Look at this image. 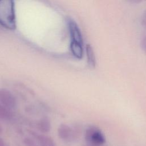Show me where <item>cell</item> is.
Segmentation results:
<instances>
[{
  "label": "cell",
  "mask_w": 146,
  "mask_h": 146,
  "mask_svg": "<svg viewBox=\"0 0 146 146\" xmlns=\"http://www.w3.org/2000/svg\"><path fill=\"white\" fill-rule=\"evenodd\" d=\"M86 53L88 65L92 68H95L96 63L95 55L92 47L89 44L86 46Z\"/></svg>",
  "instance_id": "9c48e42d"
},
{
  "label": "cell",
  "mask_w": 146,
  "mask_h": 146,
  "mask_svg": "<svg viewBox=\"0 0 146 146\" xmlns=\"http://www.w3.org/2000/svg\"><path fill=\"white\" fill-rule=\"evenodd\" d=\"M70 50L72 54L75 58L79 59L83 58L84 54L83 44L76 42L71 41L70 44Z\"/></svg>",
  "instance_id": "52a82bcc"
},
{
  "label": "cell",
  "mask_w": 146,
  "mask_h": 146,
  "mask_svg": "<svg viewBox=\"0 0 146 146\" xmlns=\"http://www.w3.org/2000/svg\"><path fill=\"white\" fill-rule=\"evenodd\" d=\"M0 25L9 30L16 27L14 0H0Z\"/></svg>",
  "instance_id": "6da1fadb"
},
{
  "label": "cell",
  "mask_w": 146,
  "mask_h": 146,
  "mask_svg": "<svg viewBox=\"0 0 146 146\" xmlns=\"http://www.w3.org/2000/svg\"><path fill=\"white\" fill-rule=\"evenodd\" d=\"M2 128L1 126L0 125V133L2 132Z\"/></svg>",
  "instance_id": "2e32d148"
},
{
  "label": "cell",
  "mask_w": 146,
  "mask_h": 146,
  "mask_svg": "<svg viewBox=\"0 0 146 146\" xmlns=\"http://www.w3.org/2000/svg\"><path fill=\"white\" fill-rule=\"evenodd\" d=\"M128 2L132 3H135V4H138L141 3L143 0H127Z\"/></svg>",
  "instance_id": "5bb4252c"
},
{
  "label": "cell",
  "mask_w": 146,
  "mask_h": 146,
  "mask_svg": "<svg viewBox=\"0 0 146 146\" xmlns=\"http://www.w3.org/2000/svg\"><path fill=\"white\" fill-rule=\"evenodd\" d=\"M0 146H6L3 140L1 138H0Z\"/></svg>",
  "instance_id": "9a60e30c"
},
{
  "label": "cell",
  "mask_w": 146,
  "mask_h": 146,
  "mask_svg": "<svg viewBox=\"0 0 146 146\" xmlns=\"http://www.w3.org/2000/svg\"><path fill=\"white\" fill-rule=\"evenodd\" d=\"M38 129L43 133H46L50 132L51 129V123L48 118L46 117H42L40 119L36 124Z\"/></svg>",
  "instance_id": "ba28073f"
},
{
  "label": "cell",
  "mask_w": 146,
  "mask_h": 146,
  "mask_svg": "<svg viewBox=\"0 0 146 146\" xmlns=\"http://www.w3.org/2000/svg\"><path fill=\"white\" fill-rule=\"evenodd\" d=\"M87 146H92V145H87Z\"/></svg>",
  "instance_id": "e0dca14e"
},
{
  "label": "cell",
  "mask_w": 146,
  "mask_h": 146,
  "mask_svg": "<svg viewBox=\"0 0 146 146\" xmlns=\"http://www.w3.org/2000/svg\"><path fill=\"white\" fill-rule=\"evenodd\" d=\"M13 114L11 109L6 107L0 103V120H10L12 119Z\"/></svg>",
  "instance_id": "30bf717a"
},
{
  "label": "cell",
  "mask_w": 146,
  "mask_h": 146,
  "mask_svg": "<svg viewBox=\"0 0 146 146\" xmlns=\"http://www.w3.org/2000/svg\"><path fill=\"white\" fill-rule=\"evenodd\" d=\"M23 143L26 146H39L38 143L33 139L27 137L23 139Z\"/></svg>",
  "instance_id": "8fae6325"
},
{
  "label": "cell",
  "mask_w": 146,
  "mask_h": 146,
  "mask_svg": "<svg viewBox=\"0 0 146 146\" xmlns=\"http://www.w3.org/2000/svg\"><path fill=\"white\" fill-rule=\"evenodd\" d=\"M68 29L72 41L83 44V38L80 30L74 21L72 20L68 21Z\"/></svg>",
  "instance_id": "5b68a950"
},
{
  "label": "cell",
  "mask_w": 146,
  "mask_h": 146,
  "mask_svg": "<svg viewBox=\"0 0 146 146\" xmlns=\"http://www.w3.org/2000/svg\"><path fill=\"white\" fill-rule=\"evenodd\" d=\"M141 48L144 51V52L146 54V35L143 36L140 42Z\"/></svg>",
  "instance_id": "7c38bea8"
},
{
  "label": "cell",
  "mask_w": 146,
  "mask_h": 146,
  "mask_svg": "<svg viewBox=\"0 0 146 146\" xmlns=\"http://www.w3.org/2000/svg\"><path fill=\"white\" fill-rule=\"evenodd\" d=\"M141 24L142 26L146 29V10L144 11L141 17Z\"/></svg>",
  "instance_id": "4fadbf2b"
},
{
  "label": "cell",
  "mask_w": 146,
  "mask_h": 146,
  "mask_svg": "<svg viewBox=\"0 0 146 146\" xmlns=\"http://www.w3.org/2000/svg\"><path fill=\"white\" fill-rule=\"evenodd\" d=\"M85 139L87 145L102 146L106 143V138L102 131L95 126L88 127L85 132Z\"/></svg>",
  "instance_id": "7a4b0ae2"
},
{
  "label": "cell",
  "mask_w": 146,
  "mask_h": 146,
  "mask_svg": "<svg viewBox=\"0 0 146 146\" xmlns=\"http://www.w3.org/2000/svg\"><path fill=\"white\" fill-rule=\"evenodd\" d=\"M0 103L6 107L12 109L16 106V99L10 91L0 88Z\"/></svg>",
  "instance_id": "277c9868"
},
{
  "label": "cell",
  "mask_w": 146,
  "mask_h": 146,
  "mask_svg": "<svg viewBox=\"0 0 146 146\" xmlns=\"http://www.w3.org/2000/svg\"><path fill=\"white\" fill-rule=\"evenodd\" d=\"M58 135L63 140L72 141L79 137L80 129L78 127H71L67 124H61L58 128Z\"/></svg>",
  "instance_id": "3957f363"
},
{
  "label": "cell",
  "mask_w": 146,
  "mask_h": 146,
  "mask_svg": "<svg viewBox=\"0 0 146 146\" xmlns=\"http://www.w3.org/2000/svg\"><path fill=\"white\" fill-rule=\"evenodd\" d=\"M29 133L36 139L39 146H55L54 140L49 136L44 134H38L31 131H29Z\"/></svg>",
  "instance_id": "8992f818"
}]
</instances>
